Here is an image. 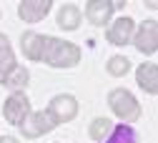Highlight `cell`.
<instances>
[{
  "mask_svg": "<svg viewBox=\"0 0 158 143\" xmlns=\"http://www.w3.org/2000/svg\"><path fill=\"white\" fill-rule=\"evenodd\" d=\"M108 106H110L113 116H118L121 120H126L128 126L141 118V103H138V98L128 88H113L108 93Z\"/></svg>",
  "mask_w": 158,
  "mask_h": 143,
  "instance_id": "obj_2",
  "label": "cell"
},
{
  "mask_svg": "<svg viewBox=\"0 0 158 143\" xmlns=\"http://www.w3.org/2000/svg\"><path fill=\"white\" fill-rule=\"evenodd\" d=\"M0 143H20L15 136H0Z\"/></svg>",
  "mask_w": 158,
  "mask_h": 143,
  "instance_id": "obj_18",
  "label": "cell"
},
{
  "mask_svg": "<svg viewBox=\"0 0 158 143\" xmlns=\"http://www.w3.org/2000/svg\"><path fill=\"white\" fill-rule=\"evenodd\" d=\"M106 70H108V75H113V78L128 75V70H131V60H128L126 55H110L108 63H106Z\"/></svg>",
  "mask_w": 158,
  "mask_h": 143,
  "instance_id": "obj_17",
  "label": "cell"
},
{
  "mask_svg": "<svg viewBox=\"0 0 158 143\" xmlns=\"http://www.w3.org/2000/svg\"><path fill=\"white\" fill-rule=\"evenodd\" d=\"M45 40H48V35H43V33H33V30L23 33L20 35V50H23V55L28 60H33V63H38V60L43 58Z\"/></svg>",
  "mask_w": 158,
  "mask_h": 143,
  "instance_id": "obj_10",
  "label": "cell"
},
{
  "mask_svg": "<svg viewBox=\"0 0 158 143\" xmlns=\"http://www.w3.org/2000/svg\"><path fill=\"white\" fill-rule=\"evenodd\" d=\"M15 55H13V45L5 33H0V83L8 78V73L15 68Z\"/></svg>",
  "mask_w": 158,
  "mask_h": 143,
  "instance_id": "obj_13",
  "label": "cell"
},
{
  "mask_svg": "<svg viewBox=\"0 0 158 143\" xmlns=\"http://www.w3.org/2000/svg\"><path fill=\"white\" fill-rule=\"evenodd\" d=\"M40 60L50 68H75L81 63V48L63 38H48Z\"/></svg>",
  "mask_w": 158,
  "mask_h": 143,
  "instance_id": "obj_1",
  "label": "cell"
},
{
  "mask_svg": "<svg viewBox=\"0 0 158 143\" xmlns=\"http://www.w3.org/2000/svg\"><path fill=\"white\" fill-rule=\"evenodd\" d=\"M133 45L138 48V53H143V55H153L158 50V23L151 18V20H143L141 25L135 28L133 33Z\"/></svg>",
  "mask_w": 158,
  "mask_h": 143,
  "instance_id": "obj_4",
  "label": "cell"
},
{
  "mask_svg": "<svg viewBox=\"0 0 158 143\" xmlns=\"http://www.w3.org/2000/svg\"><path fill=\"white\" fill-rule=\"evenodd\" d=\"M135 33V23H133V18L131 15H121V18H115L110 28H108V43L113 45H128L131 43V38Z\"/></svg>",
  "mask_w": 158,
  "mask_h": 143,
  "instance_id": "obj_8",
  "label": "cell"
},
{
  "mask_svg": "<svg viewBox=\"0 0 158 143\" xmlns=\"http://www.w3.org/2000/svg\"><path fill=\"white\" fill-rule=\"evenodd\" d=\"M18 128H20V133H23L25 138H40V136H45L48 131H53L55 126L50 123V118L45 116V111H30Z\"/></svg>",
  "mask_w": 158,
  "mask_h": 143,
  "instance_id": "obj_6",
  "label": "cell"
},
{
  "mask_svg": "<svg viewBox=\"0 0 158 143\" xmlns=\"http://www.w3.org/2000/svg\"><path fill=\"white\" fill-rule=\"evenodd\" d=\"M28 113H30V98L23 90H18V93H13V95L5 98V103H3V118L8 120L10 126H20Z\"/></svg>",
  "mask_w": 158,
  "mask_h": 143,
  "instance_id": "obj_5",
  "label": "cell"
},
{
  "mask_svg": "<svg viewBox=\"0 0 158 143\" xmlns=\"http://www.w3.org/2000/svg\"><path fill=\"white\" fill-rule=\"evenodd\" d=\"M115 13V3L110 0H88L85 3V15H88V23L95 28H106Z\"/></svg>",
  "mask_w": 158,
  "mask_h": 143,
  "instance_id": "obj_7",
  "label": "cell"
},
{
  "mask_svg": "<svg viewBox=\"0 0 158 143\" xmlns=\"http://www.w3.org/2000/svg\"><path fill=\"white\" fill-rule=\"evenodd\" d=\"M135 80H138V86H141V90H146L148 95H156L158 93V65L153 60L141 63L138 70H135Z\"/></svg>",
  "mask_w": 158,
  "mask_h": 143,
  "instance_id": "obj_11",
  "label": "cell"
},
{
  "mask_svg": "<svg viewBox=\"0 0 158 143\" xmlns=\"http://www.w3.org/2000/svg\"><path fill=\"white\" fill-rule=\"evenodd\" d=\"M55 20H58V28L60 30H78L81 23H83V15H81V10H78V5L63 3L60 8H58Z\"/></svg>",
  "mask_w": 158,
  "mask_h": 143,
  "instance_id": "obj_12",
  "label": "cell"
},
{
  "mask_svg": "<svg viewBox=\"0 0 158 143\" xmlns=\"http://www.w3.org/2000/svg\"><path fill=\"white\" fill-rule=\"evenodd\" d=\"M50 8H53L50 0H23V3H18V15L25 23H40L50 13Z\"/></svg>",
  "mask_w": 158,
  "mask_h": 143,
  "instance_id": "obj_9",
  "label": "cell"
},
{
  "mask_svg": "<svg viewBox=\"0 0 158 143\" xmlns=\"http://www.w3.org/2000/svg\"><path fill=\"white\" fill-rule=\"evenodd\" d=\"M28 80H30V73H28L25 68H20V65H15V68L8 73V78L3 80V86L13 88V90L18 93V90H23V88L28 86Z\"/></svg>",
  "mask_w": 158,
  "mask_h": 143,
  "instance_id": "obj_16",
  "label": "cell"
},
{
  "mask_svg": "<svg viewBox=\"0 0 158 143\" xmlns=\"http://www.w3.org/2000/svg\"><path fill=\"white\" fill-rule=\"evenodd\" d=\"M113 131V123H110V118H93L90 120V126H88V136L98 143H103Z\"/></svg>",
  "mask_w": 158,
  "mask_h": 143,
  "instance_id": "obj_14",
  "label": "cell"
},
{
  "mask_svg": "<svg viewBox=\"0 0 158 143\" xmlns=\"http://www.w3.org/2000/svg\"><path fill=\"white\" fill-rule=\"evenodd\" d=\"M103 143H138V138H135V131L128 123H121V126H113L110 136Z\"/></svg>",
  "mask_w": 158,
  "mask_h": 143,
  "instance_id": "obj_15",
  "label": "cell"
},
{
  "mask_svg": "<svg viewBox=\"0 0 158 143\" xmlns=\"http://www.w3.org/2000/svg\"><path fill=\"white\" fill-rule=\"evenodd\" d=\"M45 116L50 118L53 126H63V123H70V120L78 116V100L68 93H58L50 98V103L45 108Z\"/></svg>",
  "mask_w": 158,
  "mask_h": 143,
  "instance_id": "obj_3",
  "label": "cell"
}]
</instances>
